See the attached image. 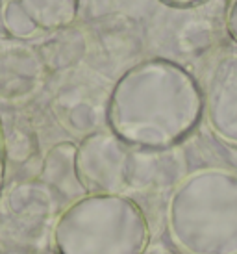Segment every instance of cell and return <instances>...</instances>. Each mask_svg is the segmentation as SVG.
<instances>
[{
  "label": "cell",
  "mask_w": 237,
  "mask_h": 254,
  "mask_svg": "<svg viewBox=\"0 0 237 254\" xmlns=\"http://www.w3.org/2000/svg\"><path fill=\"white\" fill-rule=\"evenodd\" d=\"M195 84L173 65H145L126 76L113 100V125L135 143L163 145L198 115Z\"/></svg>",
  "instance_id": "obj_1"
},
{
  "label": "cell",
  "mask_w": 237,
  "mask_h": 254,
  "mask_svg": "<svg viewBox=\"0 0 237 254\" xmlns=\"http://www.w3.org/2000/svg\"><path fill=\"white\" fill-rule=\"evenodd\" d=\"M175 245L185 254H237V175L223 169L193 173L167 206Z\"/></svg>",
  "instance_id": "obj_2"
},
{
  "label": "cell",
  "mask_w": 237,
  "mask_h": 254,
  "mask_svg": "<svg viewBox=\"0 0 237 254\" xmlns=\"http://www.w3.org/2000/svg\"><path fill=\"white\" fill-rule=\"evenodd\" d=\"M59 254H145L150 228L141 206L120 195H85L54 230Z\"/></svg>",
  "instance_id": "obj_3"
},
{
  "label": "cell",
  "mask_w": 237,
  "mask_h": 254,
  "mask_svg": "<svg viewBox=\"0 0 237 254\" xmlns=\"http://www.w3.org/2000/svg\"><path fill=\"white\" fill-rule=\"evenodd\" d=\"M78 180L89 195H120L128 182L124 150L113 139H93L80 156Z\"/></svg>",
  "instance_id": "obj_4"
},
{
  "label": "cell",
  "mask_w": 237,
  "mask_h": 254,
  "mask_svg": "<svg viewBox=\"0 0 237 254\" xmlns=\"http://www.w3.org/2000/svg\"><path fill=\"white\" fill-rule=\"evenodd\" d=\"M211 119L224 137L237 141V64L226 65L213 84Z\"/></svg>",
  "instance_id": "obj_5"
}]
</instances>
